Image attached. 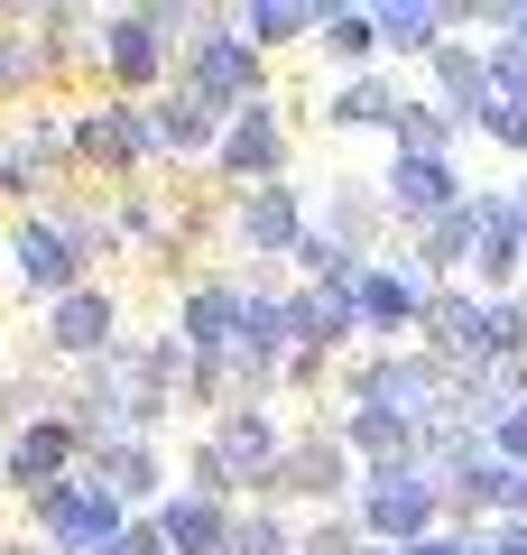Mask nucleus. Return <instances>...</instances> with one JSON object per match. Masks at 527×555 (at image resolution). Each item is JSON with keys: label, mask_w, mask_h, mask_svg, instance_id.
<instances>
[{"label": "nucleus", "mask_w": 527, "mask_h": 555, "mask_svg": "<svg viewBox=\"0 0 527 555\" xmlns=\"http://www.w3.org/2000/svg\"><path fill=\"white\" fill-rule=\"evenodd\" d=\"M47 343L75 361H112V297H93V287H75V297L47 306Z\"/></svg>", "instance_id": "nucleus-8"}, {"label": "nucleus", "mask_w": 527, "mask_h": 555, "mask_svg": "<svg viewBox=\"0 0 527 555\" xmlns=\"http://www.w3.org/2000/svg\"><path fill=\"white\" fill-rule=\"evenodd\" d=\"M343 297H351V315L371 324V334H398V324H416V287H408V278H389V269H361Z\"/></svg>", "instance_id": "nucleus-16"}, {"label": "nucleus", "mask_w": 527, "mask_h": 555, "mask_svg": "<svg viewBox=\"0 0 527 555\" xmlns=\"http://www.w3.org/2000/svg\"><path fill=\"white\" fill-rule=\"evenodd\" d=\"M157 546H167V537H157L149 518H130V528H120V537H112V546H102V555H157Z\"/></svg>", "instance_id": "nucleus-27"}, {"label": "nucleus", "mask_w": 527, "mask_h": 555, "mask_svg": "<svg viewBox=\"0 0 527 555\" xmlns=\"http://www.w3.org/2000/svg\"><path fill=\"white\" fill-rule=\"evenodd\" d=\"M38 518H47V537H56V555H102L120 537V500L102 491V481H56V491H38Z\"/></svg>", "instance_id": "nucleus-2"}, {"label": "nucleus", "mask_w": 527, "mask_h": 555, "mask_svg": "<svg viewBox=\"0 0 527 555\" xmlns=\"http://www.w3.org/2000/svg\"><path fill=\"white\" fill-rule=\"evenodd\" d=\"M167 28H176V10L112 20V28H102V65H112L120 83H157V65H167Z\"/></svg>", "instance_id": "nucleus-4"}, {"label": "nucleus", "mask_w": 527, "mask_h": 555, "mask_svg": "<svg viewBox=\"0 0 527 555\" xmlns=\"http://www.w3.org/2000/svg\"><path fill=\"white\" fill-rule=\"evenodd\" d=\"M324 47L343 65H371L380 56V10H324Z\"/></svg>", "instance_id": "nucleus-23"}, {"label": "nucleus", "mask_w": 527, "mask_h": 555, "mask_svg": "<svg viewBox=\"0 0 527 555\" xmlns=\"http://www.w3.org/2000/svg\"><path fill=\"white\" fill-rule=\"evenodd\" d=\"M269 167H287V130H278V112H241V130L222 139V177H241V185H278Z\"/></svg>", "instance_id": "nucleus-11"}, {"label": "nucleus", "mask_w": 527, "mask_h": 555, "mask_svg": "<svg viewBox=\"0 0 527 555\" xmlns=\"http://www.w3.org/2000/svg\"><path fill=\"white\" fill-rule=\"evenodd\" d=\"M185 83H195V102H241L250 112V83H259V47L232 38V28H204L195 47H185Z\"/></svg>", "instance_id": "nucleus-3"}, {"label": "nucleus", "mask_w": 527, "mask_h": 555, "mask_svg": "<svg viewBox=\"0 0 527 555\" xmlns=\"http://www.w3.org/2000/svg\"><path fill=\"white\" fill-rule=\"evenodd\" d=\"M453 204H463L453 158H398V167H389V214H426V222H445Z\"/></svg>", "instance_id": "nucleus-9"}, {"label": "nucleus", "mask_w": 527, "mask_h": 555, "mask_svg": "<svg viewBox=\"0 0 527 555\" xmlns=\"http://www.w3.org/2000/svg\"><path fill=\"white\" fill-rule=\"evenodd\" d=\"M269 491H306V500L343 491V444H333V436H306V444H287V454H278V473H269Z\"/></svg>", "instance_id": "nucleus-15"}, {"label": "nucleus", "mask_w": 527, "mask_h": 555, "mask_svg": "<svg viewBox=\"0 0 527 555\" xmlns=\"http://www.w3.org/2000/svg\"><path fill=\"white\" fill-rule=\"evenodd\" d=\"M361 334V315H351L343 287H314V297H296V343H343Z\"/></svg>", "instance_id": "nucleus-21"}, {"label": "nucleus", "mask_w": 527, "mask_h": 555, "mask_svg": "<svg viewBox=\"0 0 527 555\" xmlns=\"http://www.w3.org/2000/svg\"><path fill=\"white\" fill-rule=\"evenodd\" d=\"M435 509H445V481H426V463L361 481V537H380V546H426Z\"/></svg>", "instance_id": "nucleus-1"}, {"label": "nucleus", "mask_w": 527, "mask_h": 555, "mask_svg": "<svg viewBox=\"0 0 527 555\" xmlns=\"http://www.w3.org/2000/svg\"><path fill=\"white\" fill-rule=\"evenodd\" d=\"M75 149H83V158H102V167H130V158H149V149H157V112L112 102V112L75 120Z\"/></svg>", "instance_id": "nucleus-6"}, {"label": "nucleus", "mask_w": 527, "mask_h": 555, "mask_svg": "<svg viewBox=\"0 0 527 555\" xmlns=\"http://www.w3.org/2000/svg\"><path fill=\"white\" fill-rule=\"evenodd\" d=\"M398 112H408V102H398L380 75H351L343 93H333V130H380V120H398Z\"/></svg>", "instance_id": "nucleus-19"}, {"label": "nucleus", "mask_w": 527, "mask_h": 555, "mask_svg": "<svg viewBox=\"0 0 527 555\" xmlns=\"http://www.w3.org/2000/svg\"><path fill=\"white\" fill-rule=\"evenodd\" d=\"M0 555H28V546H0Z\"/></svg>", "instance_id": "nucleus-29"}, {"label": "nucleus", "mask_w": 527, "mask_h": 555, "mask_svg": "<svg viewBox=\"0 0 527 555\" xmlns=\"http://www.w3.org/2000/svg\"><path fill=\"white\" fill-rule=\"evenodd\" d=\"M463 250H481V204H453L445 222H426V241H416L408 269H416V278H435V269H453Z\"/></svg>", "instance_id": "nucleus-18"}, {"label": "nucleus", "mask_w": 527, "mask_h": 555, "mask_svg": "<svg viewBox=\"0 0 527 555\" xmlns=\"http://www.w3.org/2000/svg\"><path fill=\"white\" fill-rule=\"evenodd\" d=\"M232 343H241V297L232 287H195V297H185V352L232 361Z\"/></svg>", "instance_id": "nucleus-14"}, {"label": "nucleus", "mask_w": 527, "mask_h": 555, "mask_svg": "<svg viewBox=\"0 0 527 555\" xmlns=\"http://www.w3.org/2000/svg\"><path fill=\"white\" fill-rule=\"evenodd\" d=\"M75 269H83V241L65 222H20V278L47 287V297H75Z\"/></svg>", "instance_id": "nucleus-7"}, {"label": "nucleus", "mask_w": 527, "mask_h": 555, "mask_svg": "<svg viewBox=\"0 0 527 555\" xmlns=\"http://www.w3.org/2000/svg\"><path fill=\"white\" fill-rule=\"evenodd\" d=\"M222 555H296V546H287V528H278V518H241Z\"/></svg>", "instance_id": "nucleus-25"}, {"label": "nucleus", "mask_w": 527, "mask_h": 555, "mask_svg": "<svg viewBox=\"0 0 527 555\" xmlns=\"http://www.w3.org/2000/svg\"><path fill=\"white\" fill-rule=\"evenodd\" d=\"M214 130H222L214 102H195V93L157 102V149H214Z\"/></svg>", "instance_id": "nucleus-20"}, {"label": "nucleus", "mask_w": 527, "mask_h": 555, "mask_svg": "<svg viewBox=\"0 0 527 555\" xmlns=\"http://www.w3.org/2000/svg\"><path fill=\"white\" fill-rule=\"evenodd\" d=\"M241 241H250L259 259L306 250V222H296V195H287V185H250V195H241Z\"/></svg>", "instance_id": "nucleus-12"}, {"label": "nucleus", "mask_w": 527, "mask_h": 555, "mask_svg": "<svg viewBox=\"0 0 527 555\" xmlns=\"http://www.w3.org/2000/svg\"><path fill=\"white\" fill-rule=\"evenodd\" d=\"M371 555H408V546H371Z\"/></svg>", "instance_id": "nucleus-28"}, {"label": "nucleus", "mask_w": 527, "mask_h": 555, "mask_svg": "<svg viewBox=\"0 0 527 555\" xmlns=\"http://www.w3.org/2000/svg\"><path fill=\"white\" fill-rule=\"evenodd\" d=\"M278 454H287V444H278L269 408H232V416H222V436H214V463H222V481H232V473H250L259 491H269Z\"/></svg>", "instance_id": "nucleus-5"}, {"label": "nucleus", "mask_w": 527, "mask_h": 555, "mask_svg": "<svg viewBox=\"0 0 527 555\" xmlns=\"http://www.w3.org/2000/svg\"><path fill=\"white\" fill-rule=\"evenodd\" d=\"M157 537H167V555H222L232 546V518H222L204 491H185V500L157 509Z\"/></svg>", "instance_id": "nucleus-13"}, {"label": "nucleus", "mask_w": 527, "mask_h": 555, "mask_svg": "<svg viewBox=\"0 0 527 555\" xmlns=\"http://www.w3.org/2000/svg\"><path fill=\"white\" fill-rule=\"evenodd\" d=\"M481 130L500 139V149H518V158H527V112H509V102H490V112H481Z\"/></svg>", "instance_id": "nucleus-26"}, {"label": "nucleus", "mask_w": 527, "mask_h": 555, "mask_svg": "<svg viewBox=\"0 0 527 555\" xmlns=\"http://www.w3.org/2000/svg\"><path fill=\"white\" fill-rule=\"evenodd\" d=\"M306 28H324V10H250L241 38H250V47H296Z\"/></svg>", "instance_id": "nucleus-24"}, {"label": "nucleus", "mask_w": 527, "mask_h": 555, "mask_svg": "<svg viewBox=\"0 0 527 555\" xmlns=\"http://www.w3.org/2000/svg\"><path fill=\"white\" fill-rule=\"evenodd\" d=\"M102 491H112L120 509L149 500V491H157V454H149V444H112V454H102Z\"/></svg>", "instance_id": "nucleus-22"}, {"label": "nucleus", "mask_w": 527, "mask_h": 555, "mask_svg": "<svg viewBox=\"0 0 527 555\" xmlns=\"http://www.w3.org/2000/svg\"><path fill=\"white\" fill-rule=\"evenodd\" d=\"M445 28H453V10H416V0H389L380 10V47H398V56H445Z\"/></svg>", "instance_id": "nucleus-17"}, {"label": "nucleus", "mask_w": 527, "mask_h": 555, "mask_svg": "<svg viewBox=\"0 0 527 555\" xmlns=\"http://www.w3.org/2000/svg\"><path fill=\"white\" fill-rule=\"evenodd\" d=\"M65 454H75V426H65V416H38V426H20V444L0 454V473L20 481V491H56Z\"/></svg>", "instance_id": "nucleus-10"}]
</instances>
